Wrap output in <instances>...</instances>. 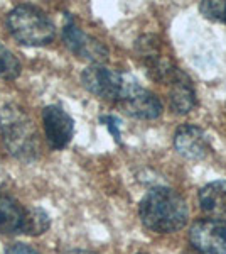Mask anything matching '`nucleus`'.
Returning a JSON list of instances; mask_svg holds the SVG:
<instances>
[{
	"label": "nucleus",
	"instance_id": "nucleus-1",
	"mask_svg": "<svg viewBox=\"0 0 226 254\" xmlns=\"http://www.w3.org/2000/svg\"><path fill=\"white\" fill-rule=\"evenodd\" d=\"M138 215L149 231L171 234L186 225L189 212L186 200L178 191L167 187H157L142 198Z\"/></svg>",
	"mask_w": 226,
	"mask_h": 254
},
{
	"label": "nucleus",
	"instance_id": "nucleus-2",
	"mask_svg": "<svg viewBox=\"0 0 226 254\" xmlns=\"http://www.w3.org/2000/svg\"><path fill=\"white\" fill-rule=\"evenodd\" d=\"M0 132L12 156L24 161H31L38 156V132L31 119L15 105H7L0 112Z\"/></svg>",
	"mask_w": 226,
	"mask_h": 254
},
{
	"label": "nucleus",
	"instance_id": "nucleus-3",
	"mask_svg": "<svg viewBox=\"0 0 226 254\" xmlns=\"http://www.w3.org/2000/svg\"><path fill=\"white\" fill-rule=\"evenodd\" d=\"M7 27L24 46H46L56 36V27L44 10L34 5H17L7 15Z\"/></svg>",
	"mask_w": 226,
	"mask_h": 254
},
{
	"label": "nucleus",
	"instance_id": "nucleus-4",
	"mask_svg": "<svg viewBox=\"0 0 226 254\" xmlns=\"http://www.w3.org/2000/svg\"><path fill=\"white\" fill-rule=\"evenodd\" d=\"M49 215L43 208H27L7 191L0 190V232L39 236L49 229Z\"/></svg>",
	"mask_w": 226,
	"mask_h": 254
},
{
	"label": "nucleus",
	"instance_id": "nucleus-5",
	"mask_svg": "<svg viewBox=\"0 0 226 254\" xmlns=\"http://www.w3.org/2000/svg\"><path fill=\"white\" fill-rule=\"evenodd\" d=\"M115 104L120 107L123 114L140 121H152L162 114V102L159 100V97L150 90L140 87L137 80L129 75L125 78L120 97Z\"/></svg>",
	"mask_w": 226,
	"mask_h": 254
},
{
	"label": "nucleus",
	"instance_id": "nucleus-6",
	"mask_svg": "<svg viewBox=\"0 0 226 254\" xmlns=\"http://www.w3.org/2000/svg\"><path fill=\"white\" fill-rule=\"evenodd\" d=\"M135 51L138 58L142 60L143 66L147 68V73L152 80L159 81L162 85H167L172 76L179 71V68L174 64L169 56L164 55L162 41L154 34H145L137 39Z\"/></svg>",
	"mask_w": 226,
	"mask_h": 254
},
{
	"label": "nucleus",
	"instance_id": "nucleus-7",
	"mask_svg": "<svg viewBox=\"0 0 226 254\" xmlns=\"http://www.w3.org/2000/svg\"><path fill=\"white\" fill-rule=\"evenodd\" d=\"M63 41L71 53H75L78 58L91 61L93 64H101L108 60V49L101 41L93 36L86 34L80 26L75 22L71 14H66L63 26Z\"/></svg>",
	"mask_w": 226,
	"mask_h": 254
},
{
	"label": "nucleus",
	"instance_id": "nucleus-8",
	"mask_svg": "<svg viewBox=\"0 0 226 254\" xmlns=\"http://www.w3.org/2000/svg\"><path fill=\"white\" fill-rule=\"evenodd\" d=\"M125 78L127 75L117 69L106 68L103 64H91L81 73L83 87L93 95L110 102H117V98L120 97Z\"/></svg>",
	"mask_w": 226,
	"mask_h": 254
},
{
	"label": "nucleus",
	"instance_id": "nucleus-9",
	"mask_svg": "<svg viewBox=\"0 0 226 254\" xmlns=\"http://www.w3.org/2000/svg\"><path fill=\"white\" fill-rule=\"evenodd\" d=\"M189 241L199 254H226V220H198L192 224Z\"/></svg>",
	"mask_w": 226,
	"mask_h": 254
},
{
	"label": "nucleus",
	"instance_id": "nucleus-10",
	"mask_svg": "<svg viewBox=\"0 0 226 254\" xmlns=\"http://www.w3.org/2000/svg\"><path fill=\"white\" fill-rule=\"evenodd\" d=\"M43 126L46 139L52 149H64L75 134V121L59 105H47L43 110Z\"/></svg>",
	"mask_w": 226,
	"mask_h": 254
},
{
	"label": "nucleus",
	"instance_id": "nucleus-11",
	"mask_svg": "<svg viewBox=\"0 0 226 254\" xmlns=\"http://www.w3.org/2000/svg\"><path fill=\"white\" fill-rule=\"evenodd\" d=\"M174 147L182 158L191 161L204 159L211 153V142L201 127L186 124L181 126L174 134Z\"/></svg>",
	"mask_w": 226,
	"mask_h": 254
},
{
	"label": "nucleus",
	"instance_id": "nucleus-12",
	"mask_svg": "<svg viewBox=\"0 0 226 254\" xmlns=\"http://www.w3.org/2000/svg\"><path fill=\"white\" fill-rule=\"evenodd\" d=\"M169 102L171 109L179 116H186L196 107V90L191 78L184 71L176 73L169 83Z\"/></svg>",
	"mask_w": 226,
	"mask_h": 254
},
{
	"label": "nucleus",
	"instance_id": "nucleus-13",
	"mask_svg": "<svg viewBox=\"0 0 226 254\" xmlns=\"http://www.w3.org/2000/svg\"><path fill=\"white\" fill-rule=\"evenodd\" d=\"M199 203L201 208L211 215L213 219H221L226 215V182L218 180V182L208 183L206 187L201 188L199 191Z\"/></svg>",
	"mask_w": 226,
	"mask_h": 254
},
{
	"label": "nucleus",
	"instance_id": "nucleus-14",
	"mask_svg": "<svg viewBox=\"0 0 226 254\" xmlns=\"http://www.w3.org/2000/svg\"><path fill=\"white\" fill-rule=\"evenodd\" d=\"M20 61L17 56L0 43V78L15 80L20 75Z\"/></svg>",
	"mask_w": 226,
	"mask_h": 254
},
{
	"label": "nucleus",
	"instance_id": "nucleus-15",
	"mask_svg": "<svg viewBox=\"0 0 226 254\" xmlns=\"http://www.w3.org/2000/svg\"><path fill=\"white\" fill-rule=\"evenodd\" d=\"M199 10L206 19L220 20V22H223L226 2H220V0H208V2H201Z\"/></svg>",
	"mask_w": 226,
	"mask_h": 254
},
{
	"label": "nucleus",
	"instance_id": "nucleus-16",
	"mask_svg": "<svg viewBox=\"0 0 226 254\" xmlns=\"http://www.w3.org/2000/svg\"><path fill=\"white\" fill-rule=\"evenodd\" d=\"M100 122L101 124L106 126V129L110 130V134L115 137V141L120 142V121H118L115 116H101L100 117Z\"/></svg>",
	"mask_w": 226,
	"mask_h": 254
},
{
	"label": "nucleus",
	"instance_id": "nucleus-17",
	"mask_svg": "<svg viewBox=\"0 0 226 254\" xmlns=\"http://www.w3.org/2000/svg\"><path fill=\"white\" fill-rule=\"evenodd\" d=\"M5 254H41V253H38L34 248H31V246H27V244L17 243V244L9 246Z\"/></svg>",
	"mask_w": 226,
	"mask_h": 254
},
{
	"label": "nucleus",
	"instance_id": "nucleus-18",
	"mask_svg": "<svg viewBox=\"0 0 226 254\" xmlns=\"http://www.w3.org/2000/svg\"><path fill=\"white\" fill-rule=\"evenodd\" d=\"M223 22L226 24V10H225V15H223Z\"/></svg>",
	"mask_w": 226,
	"mask_h": 254
},
{
	"label": "nucleus",
	"instance_id": "nucleus-19",
	"mask_svg": "<svg viewBox=\"0 0 226 254\" xmlns=\"http://www.w3.org/2000/svg\"><path fill=\"white\" fill-rule=\"evenodd\" d=\"M137 254H145V253H137Z\"/></svg>",
	"mask_w": 226,
	"mask_h": 254
}]
</instances>
